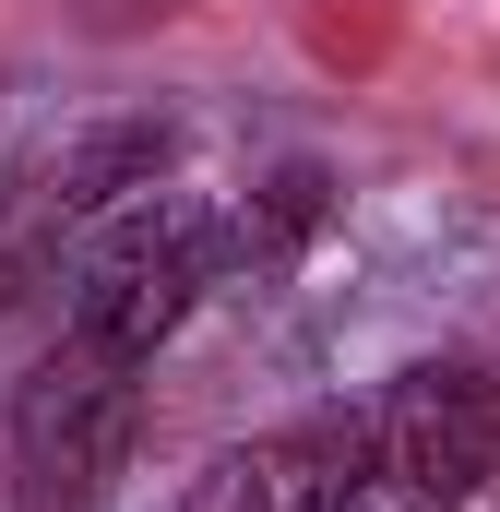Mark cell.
Here are the masks:
<instances>
[{
    "label": "cell",
    "mask_w": 500,
    "mask_h": 512,
    "mask_svg": "<svg viewBox=\"0 0 500 512\" xmlns=\"http://www.w3.org/2000/svg\"><path fill=\"white\" fill-rule=\"evenodd\" d=\"M500 477V370L417 358L370 393V489L358 512H465Z\"/></svg>",
    "instance_id": "1"
},
{
    "label": "cell",
    "mask_w": 500,
    "mask_h": 512,
    "mask_svg": "<svg viewBox=\"0 0 500 512\" xmlns=\"http://www.w3.org/2000/svg\"><path fill=\"white\" fill-rule=\"evenodd\" d=\"M310 227H322V167H286V179L262 191V215L239 227V251H298Z\"/></svg>",
    "instance_id": "6"
},
{
    "label": "cell",
    "mask_w": 500,
    "mask_h": 512,
    "mask_svg": "<svg viewBox=\"0 0 500 512\" xmlns=\"http://www.w3.org/2000/svg\"><path fill=\"white\" fill-rule=\"evenodd\" d=\"M167 155H179L167 120H108V131H84V143H60V155H36V191H48V215L72 227V215H96V203H120V191H155Z\"/></svg>",
    "instance_id": "4"
},
{
    "label": "cell",
    "mask_w": 500,
    "mask_h": 512,
    "mask_svg": "<svg viewBox=\"0 0 500 512\" xmlns=\"http://www.w3.org/2000/svg\"><path fill=\"white\" fill-rule=\"evenodd\" d=\"M143 441V382L131 358L60 334V358H36L24 393H12V501L24 512H84L108 501V477Z\"/></svg>",
    "instance_id": "2"
},
{
    "label": "cell",
    "mask_w": 500,
    "mask_h": 512,
    "mask_svg": "<svg viewBox=\"0 0 500 512\" xmlns=\"http://www.w3.org/2000/svg\"><path fill=\"white\" fill-rule=\"evenodd\" d=\"M203 274H215V227H191V215H131L120 239L84 262V286H72V334L143 370V358L191 322Z\"/></svg>",
    "instance_id": "3"
},
{
    "label": "cell",
    "mask_w": 500,
    "mask_h": 512,
    "mask_svg": "<svg viewBox=\"0 0 500 512\" xmlns=\"http://www.w3.org/2000/svg\"><path fill=\"white\" fill-rule=\"evenodd\" d=\"M167 12H191V0H84L96 36H143V24H167Z\"/></svg>",
    "instance_id": "7"
},
{
    "label": "cell",
    "mask_w": 500,
    "mask_h": 512,
    "mask_svg": "<svg viewBox=\"0 0 500 512\" xmlns=\"http://www.w3.org/2000/svg\"><path fill=\"white\" fill-rule=\"evenodd\" d=\"M48 239H60V215H48V191H36V167L24 179H0V310L48 274Z\"/></svg>",
    "instance_id": "5"
}]
</instances>
